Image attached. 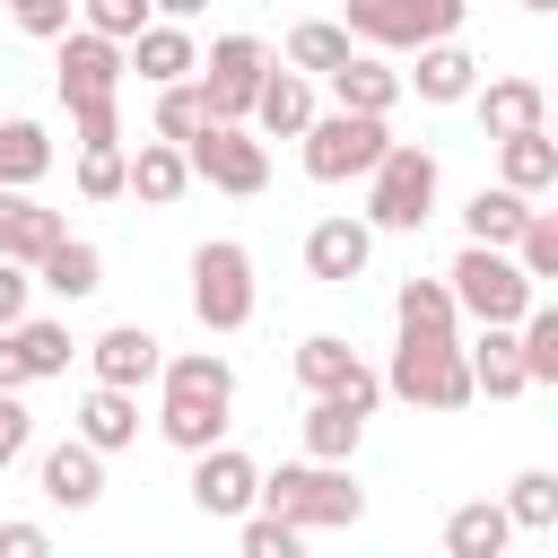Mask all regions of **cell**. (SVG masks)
Segmentation results:
<instances>
[{
	"label": "cell",
	"instance_id": "obj_1",
	"mask_svg": "<svg viewBox=\"0 0 558 558\" xmlns=\"http://www.w3.org/2000/svg\"><path fill=\"white\" fill-rule=\"evenodd\" d=\"M227 418H235V366L218 349H183L157 366V436L174 453H218L227 445Z\"/></svg>",
	"mask_w": 558,
	"mask_h": 558
},
{
	"label": "cell",
	"instance_id": "obj_2",
	"mask_svg": "<svg viewBox=\"0 0 558 558\" xmlns=\"http://www.w3.org/2000/svg\"><path fill=\"white\" fill-rule=\"evenodd\" d=\"M253 514H270L288 532H349V523H366V488L349 471H323V462H279V471H262Z\"/></svg>",
	"mask_w": 558,
	"mask_h": 558
},
{
	"label": "cell",
	"instance_id": "obj_3",
	"mask_svg": "<svg viewBox=\"0 0 558 558\" xmlns=\"http://www.w3.org/2000/svg\"><path fill=\"white\" fill-rule=\"evenodd\" d=\"M436 183H445V174H436V148L392 140L384 166L366 174V218H357V227H366V235H375V227H384V235H418V227L436 218Z\"/></svg>",
	"mask_w": 558,
	"mask_h": 558
},
{
	"label": "cell",
	"instance_id": "obj_4",
	"mask_svg": "<svg viewBox=\"0 0 558 558\" xmlns=\"http://www.w3.org/2000/svg\"><path fill=\"white\" fill-rule=\"evenodd\" d=\"M445 296H453V314H462V323H480V331H514V323L541 305V296L523 288V270H514L506 253H480V244H462V253H453Z\"/></svg>",
	"mask_w": 558,
	"mask_h": 558
},
{
	"label": "cell",
	"instance_id": "obj_5",
	"mask_svg": "<svg viewBox=\"0 0 558 558\" xmlns=\"http://www.w3.org/2000/svg\"><path fill=\"white\" fill-rule=\"evenodd\" d=\"M375 384H384L392 401H410V410H436V418L480 401V392H471V366H462V340H401Z\"/></svg>",
	"mask_w": 558,
	"mask_h": 558
},
{
	"label": "cell",
	"instance_id": "obj_6",
	"mask_svg": "<svg viewBox=\"0 0 558 558\" xmlns=\"http://www.w3.org/2000/svg\"><path fill=\"white\" fill-rule=\"evenodd\" d=\"M262 78H270V44H262V35H218V44L201 52V70H192V87H201V105H209L218 131H244V122H253Z\"/></svg>",
	"mask_w": 558,
	"mask_h": 558
},
{
	"label": "cell",
	"instance_id": "obj_7",
	"mask_svg": "<svg viewBox=\"0 0 558 558\" xmlns=\"http://www.w3.org/2000/svg\"><path fill=\"white\" fill-rule=\"evenodd\" d=\"M453 26H462V0H357L340 17L349 44H384V52H436L453 44Z\"/></svg>",
	"mask_w": 558,
	"mask_h": 558
},
{
	"label": "cell",
	"instance_id": "obj_8",
	"mask_svg": "<svg viewBox=\"0 0 558 558\" xmlns=\"http://www.w3.org/2000/svg\"><path fill=\"white\" fill-rule=\"evenodd\" d=\"M392 148V122H357V113H314V131L296 140L314 183H366Z\"/></svg>",
	"mask_w": 558,
	"mask_h": 558
},
{
	"label": "cell",
	"instance_id": "obj_9",
	"mask_svg": "<svg viewBox=\"0 0 558 558\" xmlns=\"http://www.w3.org/2000/svg\"><path fill=\"white\" fill-rule=\"evenodd\" d=\"M192 314H201V331H244L253 323V253L235 235H209L192 253Z\"/></svg>",
	"mask_w": 558,
	"mask_h": 558
},
{
	"label": "cell",
	"instance_id": "obj_10",
	"mask_svg": "<svg viewBox=\"0 0 558 558\" xmlns=\"http://www.w3.org/2000/svg\"><path fill=\"white\" fill-rule=\"evenodd\" d=\"M296 384H305L314 401H349V410H366V418H375V401H384L375 366H366L340 331H305V340H296Z\"/></svg>",
	"mask_w": 558,
	"mask_h": 558
},
{
	"label": "cell",
	"instance_id": "obj_11",
	"mask_svg": "<svg viewBox=\"0 0 558 558\" xmlns=\"http://www.w3.org/2000/svg\"><path fill=\"white\" fill-rule=\"evenodd\" d=\"M183 166H192V183L235 192V201H253V192L270 183V148H262L253 131H201V140L183 148Z\"/></svg>",
	"mask_w": 558,
	"mask_h": 558
},
{
	"label": "cell",
	"instance_id": "obj_12",
	"mask_svg": "<svg viewBox=\"0 0 558 558\" xmlns=\"http://www.w3.org/2000/svg\"><path fill=\"white\" fill-rule=\"evenodd\" d=\"M192 506H201L209 523H244V514L262 506V462L235 453V445L201 453V462H192Z\"/></svg>",
	"mask_w": 558,
	"mask_h": 558
},
{
	"label": "cell",
	"instance_id": "obj_13",
	"mask_svg": "<svg viewBox=\"0 0 558 558\" xmlns=\"http://www.w3.org/2000/svg\"><path fill=\"white\" fill-rule=\"evenodd\" d=\"M87 366H96V392H131V401H140V384H157L166 349H157L148 323H113V331L87 340Z\"/></svg>",
	"mask_w": 558,
	"mask_h": 558
},
{
	"label": "cell",
	"instance_id": "obj_14",
	"mask_svg": "<svg viewBox=\"0 0 558 558\" xmlns=\"http://www.w3.org/2000/svg\"><path fill=\"white\" fill-rule=\"evenodd\" d=\"M471 105H480V131H488L497 148H506V140L549 131V87H541V78H488Z\"/></svg>",
	"mask_w": 558,
	"mask_h": 558
},
{
	"label": "cell",
	"instance_id": "obj_15",
	"mask_svg": "<svg viewBox=\"0 0 558 558\" xmlns=\"http://www.w3.org/2000/svg\"><path fill=\"white\" fill-rule=\"evenodd\" d=\"M366 262H375V235H366L357 218H314V227H305V270H314L323 288L366 279Z\"/></svg>",
	"mask_w": 558,
	"mask_h": 558
},
{
	"label": "cell",
	"instance_id": "obj_16",
	"mask_svg": "<svg viewBox=\"0 0 558 558\" xmlns=\"http://www.w3.org/2000/svg\"><path fill=\"white\" fill-rule=\"evenodd\" d=\"M61 235H70L61 209H44L35 192H0V262H9V270H35Z\"/></svg>",
	"mask_w": 558,
	"mask_h": 558
},
{
	"label": "cell",
	"instance_id": "obj_17",
	"mask_svg": "<svg viewBox=\"0 0 558 558\" xmlns=\"http://www.w3.org/2000/svg\"><path fill=\"white\" fill-rule=\"evenodd\" d=\"M131 70H140L157 96H166V87H183V78L201 70V44H192V26H166V17H148V35L122 52V78H131Z\"/></svg>",
	"mask_w": 558,
	"mask_h": 558
},
{
	"label": "cell",
	"instance_id": "obj_18",
	"mask_svg": "<svg viewBox=\"0 0 558 558\" xmlns=\"http://www.w3.org/2000/svg\"><path fill=\"white\" fill-rule=\"evenodd\" d=\"M122 192H131L140 209H174V201L192 192V166H183V148H166V140H140V157H122Z\"/></svg>",
	"mask_w": 558,
	"mask_h": 558
},
{
	"label": "cell",
	"instance_id": "obj_19",
	"mask_svg": "<svg viewBox=\"0 0 558 558\" xmlns=\"http://www.w3.org/2000/svg\"><path fill=\"white\" fill-rule=\"evenodd\" d=\"M35 480H44V497H52L61 514H87V506H105V462H96L78 436H70V445H52Z\"/></svg>",
	"mask_w": 558,
	"mask_h": 558
},
{
	"label": "cell",
	"instance_id": "obj_20",
	"mask_svg": "<svg viewBox=\"0 0 558 558\" xmlns=\"http://www.w3.org/2000/svg\"><path fill=\"white\" fill-rule=\"evenodd\" d=\"M392 105H401V70L392 61H349L340 78H331V113H357V122H392Z\"/></svg>",
	"mask_w": 558,
	"mask_h": 558
},
{
	"label": "cell",
	"instance_id": "obj_21",
	"mask_svg": "<svg viewBox=\"0 0 558 558\" xmlns=\"http://www.w3.org/2000/svg\"><path fill=\"white\" fill-rule=\"evenodd\" d=\"M253 122H262V140H305V131H314V78L270 70L262 96H253Z\"/></svg>",
	"mask_w": 558,
	"mask_h": 558
},
{
	"label": "cell",
	"instance_id": "obj_22",
	"mask_svg": "<svg viewBox=\"0 0 558 558\" xmlns=\"http://www.w3.org/2000/svg\"><path fill=\"white\" fill-rule=\"evenodd\" d=\"M70 436L105 462V453L140 445V401H131V392H96V384H87V401H78V427H70Z\"/></svg>",
	"mask_w": 558,
	"mask_h": 558
},
{
	"label": "cell",
	"instance_id": "obj_23",
	"mask_svg": "<svg viewBox=\"0 0 558 558\" xmlns=\"http://www.w3.org/2000/svg\"><path fill=\"white\" fill-rule=\"evenodd\" d=\"M349 61H357V44L340 35V17H296L288 26V70L296 78H340Z\"/></svg>",
	"mask_w": 558,
	"mask_h": 558
},
{
	"label": "cell",
	"instance_id": "obj_24",
	"mask_svg": "<svg viewBox=\"0 0 558 558\" xmlns=\"http://www.w3.org/2000/svg\"><path fill=\"white\" fill-rule=\"evenodd\" d=\"M401 87H418V105H462V96H480V61L462 44H436V52H418V70H401Z\"/></svg>",
	"mask_w": 558,
	"mask_h": 558
},
{
	"label": "cell",
	"instance_id": "obj_25",
	"mask_svg": "<svg viewBox=\"0 0 558 558\" xmlns=\"http://www.w3.org/2000/svg\"><path fill=\"white\" fill-rule=\"evenodd\" d=\"M549 183H558V140H549V131H532V140H506V148H497V192H514V201L532 209Z\"/></svg>",
	"mask_w": 558,
	"mask_h": 558
},
{
	"label": "cell",
	"instance_id": "obj_26",
	"mask_svg": "<svg viewBox=\"0 0 558 558\" xmlns=\"http://www.w3.org/2000/svg\"><path fill=\"white\" fill-rule=\"evenodd\" d=\"M35 288H52L61 305H78V296H96V288H105V253H96L87 235H61V244L35 262Z\"/></svg>",
	"mask_w": 558,
	"mask_h": 558
},
{
	"label": "cell",
	"instance_id": "obj_27",
	"mask_svg": "<svg viewBox=\"0 0 558 558\" xmlns=\"http://www.w3.org/2000/svg\"><path fill=\"white\" fill-rule=\"evenodd\" d=\"M392 323H401V340H462V314H453L445 279H401Z\"/></svg>",
	"mask_w": 558,
	"mask_h": 558
},
{
	"label": "cell",
	"instance_id": "obj_28",
	"mask_svg": "<svg viewBox=\"0 0 558 558\" xmlns=\"http://www.w3.org/2000/svg\"><path fill=\"white\" fill-rule=\"evenodd\" d=\"M357 436H366V410H349V401H305V462L349 471Z\"/></svg>",
	"mask_w": 558,
	"mask_h": 558
},
{
	"label": "cell",
	"instance_id": "obj_29",
	"mask_svg": "<svg viewBox=\"0 0 558 558\" xmlns=\"http://www.w3.org/2000/svg\"><path fill=\"white\" fill-rule=\"evenodd\" d=\"M9 349H17V366H26V384H52V375H70V357H78V340H70V323H52V314H26V323L9 331Z\"/></svg>",
	"mask_w": 558,
	"mask_h": 558
},
{
	"label": "cell",
	"instance_id": "obj_30",
	"mask_svg": "<svg viewBox=\"0 0 558 558\" xmlns=\"http://www.w3.org/2000/svg\"><path fill=\"white\" fill-rule=\"evenodd\" d=\"M506 541H514V523L497 514V497H471L445 514V558H506Z\"/></svg>",
	"mask_w": 558,
	"mask_h": 558
},
{
	"label": "cell",
	"instance_id": "obj_31",
	"mask_svg": "<svg viewBox=\"0 0 558 558\" xmlns=\"http://www.w3.org/2000/svg\"><path fill=\"white\" fill-rule=\"evenodd\" d=\"M523 201L514 192H471V209H462V244H480V253H514V235H523Z\"/></svg>",
	"mask_w": 558,
	"mask_h": 558
},
{
	"label": "cell",
	"instance_id": "obj_32",
	"mask_svg": "<svg viewBox=\"0 0 558 558\" xmlns=\"http://www.w3.org/2000/svg\"><path fill=\"white\" fill-rule=\"evenodd\" d=\"M462 366H471V392H488V401H514V392H523V357H514V331H480V340L462 349Z\"/></svg>",
	"mask_w": 558,
	"mask_h": 558
},
{
	"label": "cell",
	"instance_id": "obj_33",
	"mask_svg": "<svg viewBox=\"0 0 558 558\" xmlns=\"http://www.w3.org/2000/svg\"><path fill=\"white\" fill-rule=\"evenodd\" d=\"M44 174H52L44 122H0V192H35Z\"/></svg>",
	"mask_w": 558,
	"mask_h": 558
},
{
	"label": "cell",
	"instance_id": "obj_34",
	"mask_svg": "<svg viewBox=\"0 0 558 558\" xmlns=\"http://www.w3.org/2000/svg\"><path fill=\"white\" fill-rule=\"evenodd\" d=\"M514 357H523V392L558 384V305H532L514 323Z\"/></svg>",
	"mask_w": 558,
	"mask_h": 558
},
{
	"label": "cell",
	"instance_id": "obj_35",
	"mask_svg": "<svg viewBox=\"0 0 558 558\" xmlns=\"http://www.w3.org/2000/svg\"><path fill=\"white\" fill-rule=\"evenodd\" d=\"M497 514L514 532H558V471H514V488L497 497Z\"/></svg>",
	"mask_w": 558,
	"mask_h": 558
},
{
	"label": "cell",
	"instance_id": "obj_36",
	"mask_svg": "<svg viewBox=\"0 0 558 558\" xmlns=\"http://www.w3.org/2000/svg\"><path fill=\"white\" fill-rule=\"evenodd\" d=\"M506 262H514V270H523V288H532V296H541V288H549V279H558V218H549V209H532V218H523V235H514V253H506Z\"/></svg>",
	"mask_w": 558,
	"mask_h": 558
},
{
	"label": "cell",
	"instance_id": "obj_37",
	"mask_svg": "<svg viewBox=\"0 0 558 558\" xmlns=\"http://www.w3.org/2000/svg\"><path fill=\"white\" fill-rule=\"evenodd\" d=\"M148 0H87V17H78V35H96V44H113V52H131L140 35H148Z\"/></svg>",
	"mask_w": 558,
	"mask_h": 558
},
{
	"label": "cell",
	"instance_id": "obj_38",
	"mask_svg": "<svg viewBox=\"0 0 558 558\" xmlns=\"http://www.w3.org/2000/svg\"><path fill=\"white\" fill-rule=\"evenodd\" d=\"M201 131H218V122H209V105H201V87H192V78H183V87H166V96H157V140H166V148H192Z\"/></svg>",
	"mask_w": 558,
	"mask_h": 558
},
{
	"label": "cell",
	"instance_id": "obj_39",
	"mask_svg": "<svg viewBox=\"0 0 558 558\" xmlns=\"http://www.w3.org/2000/svg\"><path fill=\"white\" fill-rule=\"evenodd\" d=\"M235 558H305V532H288V523H270V514H244Z\"/></svg>",
	"mask_w": 558,
	"mask_h": 558
},
{
	"label": "cell",
	"instance_id": "obj_40",
	"mask_svg": "<svg viewBox=\"0 0 558 558\" xmlns=\"http://www.w3.org/2000/svg\"><path fill=\"white\" fill-rule=\"evenodd\" d=\"M78 192L87 201H122V148H78Z\"/></svg>",
	"mask_w": 558,
	"mask_h": 558
},
{
	"label": "cell",
	"instance_id": "obj_41",
	"mask_svg": "<svg viewBox=\"0 0 558 558\" xmlns=\"http://www.w3.org/2000/svg\"><path fill=\"white\" fill-rule=\"evenodd\" d=\"M17 35L61 44V35H70V0H17Z\"/></svg>",
	"mask_w": 558,
	"mask_h": 558
},
{
	"label": "cell",
	"instance_id": "obj_42",
	"mask_svg": "<svg viewBox=\"0 0 558 558\" xmlns=\"http://www.w3.org/2000/svg\"><path fill=\"white\" fill-rule=\"evenodd\" d=\"M26 305H35V270H9V262H0V331H17Z\"/></svg>",
	"mask_w": 558,
	"mask_h": 558
},
{
	"label": "cell",
	"instance_id": "obj_43",
	"mask_svg": "<svg viewBox=\"0 0 558 558\" xmlns=\"http://www.w3.org/2000/svg\"><path fill=\"white\" fill-rule=\"evenodd\" d=\"M0 558H52V532L26 523V514H9V523H0Z\"/></svg>",
	"mask_w": 558,
	"mask_h": 558
},
{
	"label": "cell",
	"instance_id": "obj_44",
	"mask_svg": "<svg viewBox=\"0 0 558 558\" xmlns=\"http://www.w3.org/2000/svg\"><path fill=\"white\" fill-rule=\"evenodd\" d=\"M26 445H35V418H26V401H0V471H9Z\"/></svg>",
	"mask_w": 558,
	"mask_h": 558
},
{
	"label": "cell",
	"instance_id": "obj_45",
	"mask_svg": "<svg viewBox=\"0 0 558 558\" xmlns=\"http://www.w3.org/2000/svg\"><path fill=\"white\" fill-rule=\"evenodd\" d=\"M26 392V366H17V349H9V331H0V401H17Z\"/></svg>",
	"mask_w": 558,
	"mask_h": 558
}]
</instances>
